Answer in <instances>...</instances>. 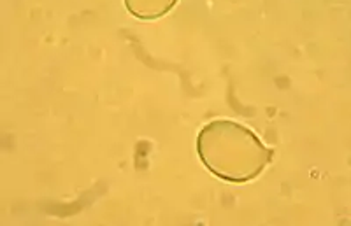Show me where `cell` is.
I'll list each match as a JSON object with an SVG mask.
<instances>
[{
	"label": "cell",
	"mask_w": 351,
	"mask_h": 226,
	"mask_svg": "<svg viewBox=\"0 0 351 226\" xmlns=\"http://www.w3.org/2000/svg\"><path fill=\"white\" fill-rule=\"evenodd\" d=\"M197 151L202 163L216 177L228 183H247L265 171L274 151L267 147L250 128L216 119L200 130Z\"/></svg>",
	"instance_id": "1"
},
{
	"label": "cell",
	"mask_w": 351,
	"mask_h": 226,
	"mask_svg": "<svg viewBox=\"0 0 351 226\" xmlns=\"http://www.w3.org/2000/svg\"><path fill=\"white\" fill-rule=\"evenodd\" d=\"M180 0H125V8L139 20H156L167 14Z\"/></svg>",
	"instance_id": "2"
}]
</instances>
